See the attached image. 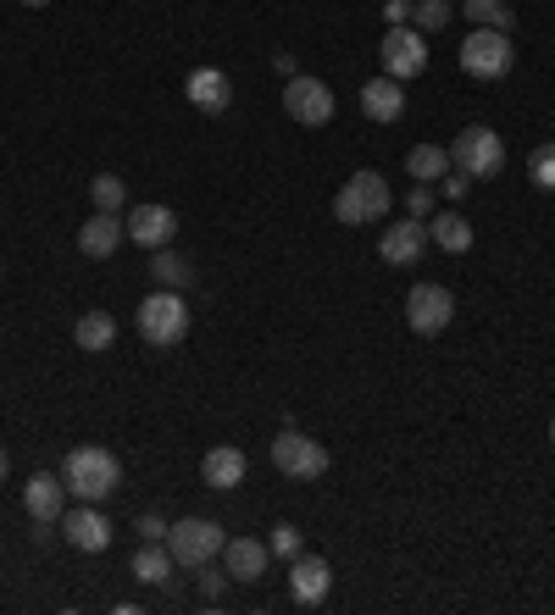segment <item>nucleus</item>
Returning <instances> with one entry per match:
<instances>
[{
	"instance_id": "1",
	"label": "nucleus",
	"mask_w": 555,
	"mask_h": 615,
	"mask_svg": "<svg viewBox=\"0 0 555 615\" xmlns=\"http://www.w3.org/2000/svg\"><path fill=\"white\" fill-rule=\"evenodd\" d=\"M62 483H67V494H78L84 505H100V499H111V494H117L122 466H117V454H111V449L84 443V449H73V454H67Z\"/></svg>"
},
{
	"instance_id": "2",
	"label": "nucleus",
	"mask_w": 555,
	"mask_h": 615,
	"mask_svg": "<svg viewBox=\"0 0 555 615\" xmlns=\"http://www.w3.org/2000/svg\"><path fill=\"white\" fill-rule=\"evenodd\" d=\"M133 322H139V339H145L151 350H173L189 333V305L178 299V288H156V294H145Z\"/></svg>"
},
{
	"instance_id": "3",
	"label": "nucleus",
	"mask_w": 555,
	"mask_h": 615,
	"mask_svg": "<svg viewBox=\"0 0 555 615\" xmlns=\"http://www.w3.org/2000/svg\"><path fill=\"white\" fill-rule=\"evenodd\" d=\"M389 206H394V195H389V184L372 173V167H361V173H350L345 178V189L334 195V217L345 222V228H361V222H383L389 217Z\"/></svg>"
},
{
	"instance_id": "4",
	"label": "nucleus",
	"mask_w": 555,
	"mask_h": 615,
	"mask_svg": "<svg viewBox=\"0 0 555 615\" xmlns=\"http://www.w3.org/2000/svg\"><path fill=\"white\" fill-rule=\"evenodd\" d=\"M167 554H173V565H189V571H200L206 560H217L222 554V527L217 521H206V516H189V521H173L167 527Z\"/></svg>"
},
{
	"instance_id": "5",
	"label": "nucleus",
	"mask_w": 555,
	"mask_h": 615,
	"mask_svg": "<svg viewBox=\"0 0 555 615\" xmlns=\"http://www.w3.org/2000/svg\"><path fill=\"white\" fill-rule=\"evenodd\" d=\"M511 62H516V45H511L500 29H472V34L461 40V73H467V78L494 84V78L511 73Z\"/></svg>"
},
{
	"instance_id": "6",
	"label": "nucleus",
	"mask_w": 555,
	"mask_h": 615,
	"mask_svg": "<svg viewBox=\"0 0 555 615\" xmlns=\"http://www.w3.org/2000/svg\"><path fill=\"white\" fill-rule=\"evenodd\" d=\"M405 322H411V333H423V339L445 333L456 322V294L445 283H411V294H405Z\"/></svg>"
},
{
	"instance_id": "7",
	"label": "nucleus",
	"mask_w": 555,
	"mask_h": 615,
	"mask_svg": "<svg viewBox=\"0 0 555 615\" xmlns=\"http://www.w3.org/2000/svg\"><path fill=\"white\" fill-rule=\"evenodd\" d=\"M272 466L284 472V477H295V483H317V477L328 472V449L312 443L306 432L284 427V432L272 438Z\"/></svg>"
},
{
	"instance_id": "8",
	"label": "nucleus",
	"mask_w": 555,
	"mask_h": 615,
	"mask_svg": "<svg viewBox=\"0 0 555 615\" xmlns=\"http://www.w3.org/2000/svg\"><path fill=\"white\" fill-rule=\"evenodd\" d=\"M450 162H456V173H467V178H494V173L505 167V144H500L494 128H467V133H456Z\"/></svg>"
},
{
	"instance_id": "9",
	"label": "nucleus",
	"mask_w": 555,
	"mask_h": 615,
	"mask_svg": "<svg viewBox=\"0 0 555 615\" xmlns=\"http://www.w3.org/2000/svg\"><path fill=\"white\" fill-rule=\"evenodd\" d=\"M378 56H383V73L389 78H416V73H423L428 67V40H423V29H389L383 34V45H378Z\"/></svg>"
},
{
	"instance_id": "10",
	"label": "nucleus",
	"mask_w": 555,
	"mask_h": 615,
	"mask_svg": "<svg viewBox=\"0 0 555 615\" xmlns=\"http://www.w3.org/2000/svg\"><path fill=\"white\" fill-rule=\"evenodd\" d=\"M284 111L306 128H323V122H334V89L323 78H290L284 84Z\"/></svg>"
},
{
	"instance_id": "11",
	"label": "nucleus",
	"mask_w": 555,
	"mask_h": 615,
	"mask_svg": "<svg viewBox=\"0 0 555 615\" xmlns=\"http://www.w3.org/2000/svg\"><path fill=\"white\" fill-rule=\"evenodd\" d=\"M122 228H128V239H133L139 250H167V244L178 239V217H173V206H133Z\"/></svg>"
},
{
	"instance_id": "12",
	"label": "nucleus",
	"mask_w": 555,
	"mask_h": 615,
	"mask_svg": "<svg viewBox=\"0 0 555 615\" xmlns=\"http://www.w3.org/2000/svg\"><path fill=\"white\" fill-rule=\"evenodd\" d=\"M423 250H428V228L416 222V217L389 222L383 239H378V255H383L389 266H416V261H423Z\"/></svg>"
},
{
	"instance_id": "13",
	"label": "nucleus",
	"mask_w": 555,
	"mask_h": 615,
	"mask_svg": "<svg viewBox=\"0 0 555 615\" xmlns=\"http://www.w3.org/2000/svg\"><path fill=\"white\" fill-rule=\"evenodd\" d=\"M62 538L84 554H100L111 543V521L95 510V505H78V510H62Z\"/></svg>"
},
{
	"instance_id": "14",
	"label": "nucleus",
	"mask_w": 555,
	"mask_h": 615,
	"mask_svg": "<svg viewBox=\"0 0 555 615\" xmlns=\"http://www.w3.org/2000/svg\"><path fill=\"white\" fill-rule=\"evenodd\" d=\"M328 587H334L328 560L301 549V554L290 560V593H295V604H323V598H328Z\"/></svg>"
},
{
	"instance_id": "15",
	"label": "nucleus",
	"mask_w": 555,
	"mask_h": 615,
	"mask_svg": "<svg viewBox=\"0 0 555 615\" xmlns=\"http://www.w3.org/2000/svg\"><path fill=\"white\" fill-rule=\"evenodd\" d=\"M184 89H189V106L206 111V117H222V111L233 106V84H228V73H217V67H195Z\"/></svg>"
},
{
	"instance_id": "16",
	"label": "nucleus",
	"mask_w": 555,
	"mask_h": 615,
	"mask_svg": "<svg viewBox=\"0 0 555 615\" xmlns=\"http://www.w3.org/2000/svg\"><path fill=\"white\" fill-rule=\"evenodd\" d=\"M128 239V228L117 222V211H95L84 228H78V250L89 255V261H106V255H117V244Z\"/></svg>"
},
{
	"instance_id": "17",
	"label": "nucleus",
	"mask_w": 555,
	"mask_h": 615,
	"mask_svg": "<svg viewBox=\"0 0 555 615\" xmlns=\"http://www.w3.org/2000/svg\"><path fill=\"white\" fill-rule=\"evenodd\" d=\"M361 111L372 117V122H400V111H405V89H400V78H367L361 84Z\"/></svg>"
},
{
	"instance_id": "18",
	"label": "nucleus",
	"mask_w": 555,
	"mask_h": 615,
	"mask_svg": "<svg viewBox=\"0 0 555 615\" xmlns=\"http://www.w3.org/2000/svg\"><path fill=\"white\" fill-rule=\"evenodd\" d=\"M244 472H250V460H244L233 443H217V449L200 460V477H206V488H239V483H244Z\"/></svg>"
},
{
	"instance_id": "19",
	"label": "nucleus",
	"mask_w": 555,
	"mask_h": 615,
	"mask_svg": "<svg viewBox=\"0 0 555 615\" xmlns=\"http://www.w3.org/2000/svg\"><path fill=\"white\" fill-rule=\"evenodd\" d=\"M222 560H228V576H233V582H255V576L266 571L272 549L255 543V538H233V543H222Z\"/></svg>"
},
{
	"instance_id": "20",
	"label": "nucleus",
	"mask_w": 555,
	"mask_h": 615,
	"mask_svg": "<svg viewBox=\"0 0 555 615\" xmlns=\"http://www.w3.org/2000/svg\"><path fill=\"white\" fill-rule=\"evenodd\" d=\"M62 494H67V483H56L51 472H40V477H29L23 505H29L34 521H62Z\"/></svg>"
},
{
	"instance_id": "21",
	"label": "nucleus",
	"mask_w": 555,
	"mask_h": 615,
	"mask_svg": "<svg viewBox=\"0 0 555 615\" xmlns=\"http://www.w3.org/2000/svg\"><path fill=\"white\" fill-rule=\"evenodd\" d=\"M405 173H411L416 184H439V178L450 173V150H439V144H416V150H405Z\"/></svg>"
},
{
	"instance_id": "22",
	"label": "nucleus",
	"mask_w": 555,
	"mask_h": 615,
	"mask_svg": "<svg viewBox=\"0 0 555 615\" xmlns=\"http://www.w3.org/2000/svg\"><path fill=\"white\" fill-rule=\"evenodd\" d=\"M73 339H78V350H84V355H100V350H111V344H117V322H111L106 311H84V317H78V328H73Z\"/></svg>"
},
{
	"instance_id": "23",
	"label": "nucleus",
	"mask_w": 555,
	"mask_h": 615,
	"mask_svg": "<svg viewBox=\"0 0 555 615\" xmlns=\"http://www.w3.org/2000/svg\"><path fill=\"white\" fill-rule=\"evenodd\" d=\"M428 239H434L439 250L461 255V250H472V222H467V217H456V211H445V217H434V222H428Z\"/></svg>"
},
{
	"instance_id": "24",
	"label": "nucleus",
	"mask_w": 555,
	"mask_h": 615,
	"mask_svg": "<svg viewBox=\"0 0 555 615\" xmlns=\"http://www.w3.org/2000/svg\"><path fill=\"white\" fill-rule=\"evenodd\" d=\"M133 576H139V582H167V576H173V554H167L162 538H156V543H139V554H133Z\"/></svg>"
},
{
	"instance_id": "25",
	"label": "nucleus",
	"mask_w": 555,
	"mask_h": 615,
	"mask_svg": "<svg viewBox=\"0 0 555 615\" xmlns=\"http://www.w3.org/2000/svg\"><path fill=\"white\" fill-rule=\"evenodd\" d=\"M461 12H467L478 29H500V34H511V7H505V0H461Z\"/></svg>"
},
{
	"instance_id": "26",
	"label": "nucleus",
	"mask_w": 555,
	"mask_h": 615,
	"mask_svg": "<svg viewBox=\"0 0 555 615\" xmlns=\"http://www.w3.org/2000/svg\"><path fill=\"white\" fill-rule=\"evenodd\" d=\"M151 277H156L162 288H189V261L173 255V250H156V255H151Z\"/></svg>"
},
{
	"instance_id": "27",
	"label": "nucleus",
	"mask_w": 555,
	"mask_h": 615,
	"mask_svg": "<svg viewBox=\"0 0 555 615\" xmlns=\"http://www.w3.org/2000/svg\"><path fill=\"white\" fill-rule=\"evenodd\" d=\"M89 200H95V211H122L128 189H122V178L100 173V178H89Z\"/></svg>"
},
{
	"instance_id": "28",
	"label": "nucleus",
	"mask_w": 555,
	"mask_h": 615,
	"mask_svg": "<svg viewBox=\"0 0 555 615\" xmlns=\"http://www.w3.org/2000/svg\"><path fill=\"white\" fill-rule=\"evenodd\" d=\"M527 178H533L538 189H549V195H555V139H549V144H538L533 156H527Z\"/></svg>"
},
{
	"instance_id": "29",
	"label": "nucleus",
	"mask_w": 555,
	"mask_h": 615,
	"mask_svg": "<svg viewBox=\"0 0 555 615\" xmlns=\"http://www.w3.org/2000/svg\"><path fill=\"white\" fill-rule=\"evenodd\" d=\"M411 23L423 29V34L445 29V23H450V0H416V7H411Z\"/></svg>"
},
{
	"instance_id": "30",
	"label": "nucleus",
	"mask_w": 555,
	"mask_h": 615,
	"mask_svg": "<svg viewBox=\"0 0 555 615\" xmlns=\"http://www.w3.org/2000/svg\"><path fill=\"white\" fill-rule=\"evenodd\" d=\"M266 549H272L278 560H295V554H301V527L278 521V527H272V538H266Z\"/></svg>"
},
{
	"instance_id": "31",
	"label": "nucleus",
	"mask_w": 555,
	"mask_h": 615,
	"mask_svg": "<svg viewBox=\"0 0 555 615\" xmlns=\"http://www.w3.org/2000/svg\"><path fill=\"white\" fill-rule=\"evenodd\" d=\"M405 217H416V222L434 217V189H428V184H416V189L405 195Z\"/></svg>"
},
{
	"instance_id": "32",
	"label": "nucleus",
	"mask_w": 555,
	"mask_h": 615,
	"mask_svg": "<svg viewBox=\"0 0 555 615\" xmlns=\"http://www.w3.org/2000/svg\"><path fill=\"white\" fill-rule=\"evenodd\" d=\"M222 587H228V571H211V560L200 565V593L206 598H222Z\"/></svg>"
},
{
	"instance_id": "33",
	"label": "nucleus",
	"mask_w": 555,
	"mask_h": 615,
	"mask_svg": "<svg viewBox=\"0 0 555 615\" xmlns=\"http://www.w3.org/2000/svg\"><path fill=\"white\" fill-rule=\"evenodd\" d=\"M467 189H472V178H467V173H461V178H456V173H445V178H439V195H445L450 206H456V200H461Z\"/></svg>"
},
{
	"instance_id": "34",
	"label": "nucleus",
	"mask_w": 555,
	"mask_h": 615,
	"mask_svg": "<svg viewBox=\"0 0 555 615\" xmlns=\"http://www.w3.org/2000/svg\"><path fill=\"white\" fill-rule=\"evenodd\" d=\"M383 18H389V29H405L411 23V0H383Z\"/></svg>"
},
{
	"instance_id": "35",
	"label": "nucleus",
	"mask_w": 555,
	"mask_h": 615,
	"mask_svg": "<svg viewBox=\"0 0 555 615\" xmlns=\"http://www.w3.org/2000/svg\"><path fill=\"white\" fill-rule=\"evenodd\" d=\"M139 538H145V543L167 538V521H162V516H139Z\"/></svg>"
},
{
	"instance_id": "36",
	"label": "nucleus",
	"mask_w": 555,
	"mask_h": 615,
	"mask_svg": "<svg viewBox=\"0 0 555 615\" xmlns=\"http://www.w3.org/2000/svg\"><path fill=\"white\" fill-rule=\"evenodd\" d=\"M7 472H12V460H7V449H0V483H7Z\"/></svg>"
},
{
	"instance_id": "37",
	"label": "nucleus",
	"mask_w": 555,
	"mask_h": 615,
	"mask_svg": "<svg viewBox=\"0 0 555 615\" xmlns=\"http://www.w3.org/2000/svg\"><path fill=\"white\" fill-rule=\"evenodd\" d=\"M23 7H51V0H23Z\"/></svg>"
},
{
	"instance_id": "38",
	"label": "nucleus",
	"mask_w": 555,
	"mask_h": 615,
	"mask_svg": "<svg viewBox=\"0 0 555 615\" xmlns=\"http://www.w3.org/2000/svg\"><path fill=\"white\" fill-rule=\"evenodd\" d=\"M549 443H555V416H549Z\"/></svg>"
}]
</instances>
